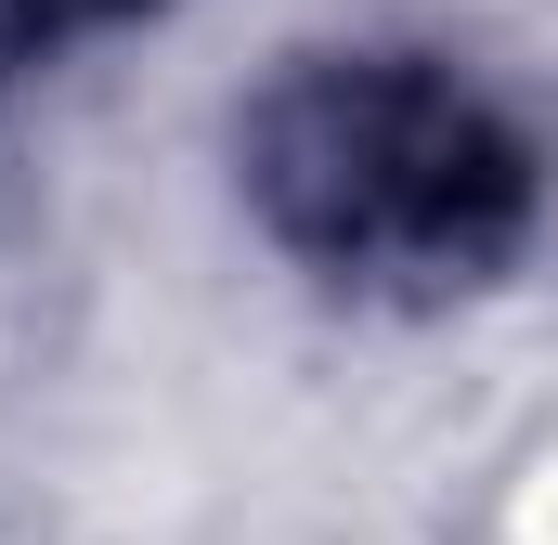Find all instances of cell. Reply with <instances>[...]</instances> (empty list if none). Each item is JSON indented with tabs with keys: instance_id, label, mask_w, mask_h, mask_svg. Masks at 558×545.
Masks as SVG:
<instances>
[{
	"instance_id": "cell-1",
	"label": "cell",
	"mask_w": 558,
	"mask_h": 545,
	"mask_svg": "<svg viewBox=\"0 0 558 545\" xmlns=\"http://www.w3.org/2000/svg\"><path fill=\"white\" fill-rule=\"evenodd\" d=\"M247 208L312 286L454 299L533 234V143L428 52H312L247 105Z\"/></svg>"
},
{
	"instance_id": "cell-2",
	"label": "cell",
	"mask_w": 558,
	"mask_h": 545,
	"mask_svg": "<svg viewBox=\"0 0 558 545\" xmlns=\"http://www.w3.org/2000/svg\"><path fill=\"white\" fill-rule=\"evenodd\" d=\"M26 39H92V26H131V13H156V0H0Z\"/></svg>"
}]
</instances>
